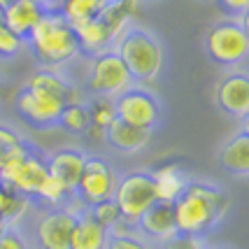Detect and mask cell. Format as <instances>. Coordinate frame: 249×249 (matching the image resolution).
<instances>
[{
  "mask_svg": "<svg viewBox=\"0 0 249 249\" xmlns=\"http://www.w3.org/2000/svg\"><path fill=\"white\" fill-rule=\"evenodd\" d=\"M177 231L182 235L205 238L224 221L231 198L221 189L205 182H189L179 198L173 203Z\"/></svg>",
  "mask_w": 249,
  "mask_h": 249,
  "instance_id": "obj_1",
  "label": "cell"
},
{
  "mask_svg": "<svg viewBox=\"0 0 249 249\" xmlns=\"http://www.w3.org/2000/svg\"><path fill=\"white\" fill-rule=\"evenodd\" d=\"M26 47L33 52L40 68H52V70H61L82 54L75 28L58 12L44 14L26 37Z\"/></svg>",
  "mask_w": 249,
  "mask_h": 249,
  "instance_id": "obj_2",
  "label": "cell"
},
{
  "mask_svg": "<svg viewBox=\"0 0 249 249\" xmlns=\"http://www.w3.org/2000/svg\"><path fill=\"white\" fill-rule=\"evenodd\" d=\"M112 49L119 54L124 65L128 68L133 82L152 84L161 77L165 54H163V44L152 31L140 28V26H128L117 37Z\"/></svg>",
  "mask_w": 249,
  "mask_h": 249,
  "instance_id": "obj_3",
  "label": "cell"
},
{
  "mask_svg": "<svg viewBox=\"0 0 249 249\" xmlns=\"http://www.w3.org/2000/svg\"><path fill=\"white\" fill-rule=\"evenodd\" d=\"M47 175V156L33 149L26 140L10 149L0 163V184L21 196H28L31 200Z\"/></svg>",
  "mask_w": 249,
  "mask_h": 249,
  "instance_id": "obj_4",
  "label": "cell"
},
{
  "mask_svg": "<svg viewBox=\"0 0 249 249\" xmlns=\"http://www.w3.org/2000/svg\"><path fill=\"white\" fill-rule=\"evenodd\" d=\"M135 87L128 68L124 65L114 49H105L100 54L91 56L87 72V89L96 98H119L124 91Z\"/></svg>",
  "mask_w": 249,
  "mask_h": 249,
  "instance_id": "obj_5",
  "label": "cell"
},
{
  "mask_svg": "<svg viewBox=\"0 0 249 249\" xmlns=\"http://www.w3.org/2000/svg\"><path fill=\"white\" fill-rule=\"evenodd\" d=\"M205 52L221 68H235L249 58V33L238 19L219 21L205 33Z\"/></svg>",
  "mask_w": 249,
  "mask_h": 249,
  "instance_id": "obj_6",
  "label": "cell"
},
{
  "mask_svg": "<svg viewBox=\"0 0 249 249\" xmlns=\"http://www.w3.org/2000/svg\"><path fill=\"white\" fill-rule=\"evenodd\" d=\"M112 200L119 207L121 219H126L128 224L135 226V221L140 219L142 212L159 200L152 173L149 170H133V173L121 175Z\"/></svg>",
  "mask_w": 249,
  "mask_h": 249,
  "instance_id": "obj_7",
  "label": "cell"
},
{
  "mask_svg": "<svg viewBox=\"0 0 249 249\" xmlns=\"http://www.w3.org/2000/svg\"><path fill=\"white\" fill-rule=\"evenodd\" d=\"M117 182H119V175L112 163L100 156H89L82 177L77 182L75 200L82 207H93L103 200H109L114 198Z\"/></svg>",
  "mask_w": 249,
  "mask_h": 249,
  "instance_id": "obj_8",
  "label": "cell"
},
{
  "mask_svg": "<svg viewBox=\"0 0 249 249\" xmlns=\"http://www.w3.org/2000/svg\"><path fill=\"white\" fill-rule=\"evenodd\" d=\"M117 119L144 130H154L161 121V103L152 91L142 87H130L119 98H114Z\"/></svg>",
  "mask_w": 249,
  "mask_h": 249,
  "instance_id": "obj_9",
  "label": "cell"
},
{
  "mask_svg": "<svg viewBox=\"0 0 249 249\" xmlns=\"http://www.w3.org/2000/svg\"><path fill=\"white\" fill-rule=\"evenodd\" d=\"M14 107H17V114L28 126H33V128H52V126H58V117L63 112L65 103L49 96V93L23 87L14 98Z\"/></svg>",
  "mask_w": 249,
  "mask_h": 249,
  "instance_id": "obj_10",
  "label": "cell"
},
{
  "mask_svg": "<svg viewBox=\"0 0 249 249\" xmlns=\"http://www.w3.org/2000/svg\"><path fill=\"white\" fill-rule=\"evenodd\" d=\"M75 221L77 214L68 207L44 210L33 228L35 249H70Z\"/></svg>",
  "mask_w": 249,
  "mask_h": 249,
  "instance_id": "obj_11",
  "label": "cell"
},
{
  "mask_svg": "<svg viewBox=\"0 0 249 249\" xmlns=\"http://www.w3.org/2000/svg\"><path fill=\"white\" fill-rule=\"evenodd\" d=\"M214 100L217 107L233 119L240 121L245 114H249V72L245 70L226 72L214 87Z\"/></svg>",
  "mask_w": 249,
  "mask_h": 249,
  "instance_id": "obj_12",
  "label": "cell"
},
{
  "mask_svg": "<svg viewBox=\"0 0 249 249\" xmlns=\"http://www.w3.org/2000/svg\"><path fill=\"white\" fill-rule=\"evenodd\" d=\"M135 228L142 233V238L154 240V242H168L173 240L177 231V219H175V207L168 200H156L152 207H147L135 221Z\"/></svg>",
  "mask_w": 249,
  "mask_h": 249,
  "instance_id": "obj_13",
  "label": "cell"
},
{
  "mask_svg": "<svg viewBox=\"0 0 249 249\" xmlns=\"http://www.w3.org/2000/svg\"><path fill=\"white\" fill-rule=\"evenodd\" d=\"M89 154L82 152L79 147H61L47 156V173L56 177L61 184H65L68 191L75 194L77 182L82 177V170L87 165Z\"/></svg>",
  "mask_w": 249,
  "mask_h": 249,
  "instance_id": "obj_14",
  "label": "cell"
},
{
  "mask_svg": "<svg viewBox=\"0 0 249 249\" xmlns=\"http://www.w3.org/2000/svg\"><path fill=\"white\" fill-rule=\"evenodd\" d=\"M23 87L35 89V91H42V93H49V96L63 100L65 105L70 103H84V96L77 87L75 82H70L68 77L61 72V70H52V68H37Z\"/></svg>",
  "mask_w": 249,
  "mask_h": 249,
  "instance_id": "obj_15",
  "label": "cell"
},
{
  "mask_svg": "<svg viewBox=\"0 0 249 249\" xmlns=\"http://www.w3.org/2000/svg\"><path fill=\"white\" fill-rule=\"evenodd\" d=\"M47 12L49 10H47L44 0H12L2 10V21L10 31H14L19 37L26 40Z\"/></svg>",
  "mask_w": 249,
  "mask_h": 249,
  "instance_id": "obj_16",
  "label": "cell"
},
{
  "mask_svg": "<svg viewBox=\"0 0 249 249\" xmlns=\"http://www.w3.org/2000/svg\"><path fill=\"white\" fill-rule=\"evenodd\" d=\"M149 140H152V130L130 126V124H126L121 119H114L107 126V130H105V142L124 154L142 152L149 144Z\"/></svg>",
  "mask_w": 249,
  "mask_h": 249,
  "instance_id": "obj_17",
  "label": "cell"
},
{
  "mask_svg": "<svg viewBox=\"0 0 249 249\" xmlns=\"http://www.w3.org/2000/svg\"><path fill=\"white\" fill-rule=\"evenodd\" d=\"M219 165L231 175L247 177L249 175V135L247 133H235L233 138H228L217 156Z\"/></svg>",
  "mask_w": 249,
  "mask_h": 249,
  "instance_id": "obj_18",
  "label": "cell"
},
{
  "mask_svg": "<svg viewBox=\"0 0 249 249\" xmlns=\"http://www.w3.org/2000/svg\"><path fill=\"white\" fill-rule=\"evenodd\" d=\"M109 231L96 224L89 210L79 212L72 228V238H70V249H107Z\"/></svg>",
  "mask_w": 249,
  "mask_h": 249,
  "instance_id": "obj_19",
  "label": "cell"
},
{
  "mask_svg": "<svg viewBox=\"0 0 249 249\" xmlns=\"http://www.w3.org/2000/svg\"><path fill=\"white\" fill-rule=\"evenodd\" d=\"M75 35H77V42H79V52L87 56H96L105 49H112L114 47V40L109 31L105 28V23L100 19H89V21L75 23Z\"/></svg>",
  "mask_w": 249,
  "mask_h": 249,
  "instance_id": "obj_20",
  "label": "cell"
},
{
  "mask_svg": "<svg viewBox=\"0 0 249 249\" xmlns=\"http://www.w3.org/2000/svg\"><path fill=\"white\" fill-rule=\"evenodd\" d=\"M154 177V184H156V194H159V200H168V203H175L179 194L184 191V186L189 184L184 170L179 163H163L159 168L149 170Z\"/></svg>",
  "mask_w": 249,
  "mask_h": 249,
  "instance_id": "obj_21",
  "label": "cell"
},
{
  "mask_svg": "<svg viewBox=\"0 0 249 249\" xmlns=\"http://www.w3.org/2000/svg\"><path fill=\"white\" fill-rule=\"evenodd\" d=\"M140 12V0H109L107 7L100 12V21L105 23V28L109 31L112 40L117 42L121 33L130 26V21L138 17Z\"/></svg>",
  "mask_w": 249,
  "mask_h": 249,
  "instance_id": "obj_22",
  "label": "cell"
},
{
  "mask_svg": "<svg viewBox=\"0 0 249 249\" xmlns=\"http://www.w3.org/2000/svg\"><path fill=\"white\" fill-rule=\"evenodd\" d=\"M33 200L28 196H21L17 191L7 189L5 184H0V219L7 221V226L17 228L21 224V219L31 212Z\"/></svg>",
  "mask_w": 249,
  "mask_h": 249,
  "instance_id": "obj_23",
  "label": "cell"
},
{
  "mask_svg": "<svg viewBox=\"0 0 249 249\" xmlns=\"http://www.w3.org/2000/svg\"><path fill=\"white\" fill-rule=\"evenodd\" d=\"M107 2L109 0H58L56 12L70 26H75V23H82V21L100 17V12L107 7Z\"/></svg>",
  "mask_w": 249,
  "mask_h": 249,
  "instance_id": "obj_24",
  "label": "cell"
},
{
  "mask_svg": "<svg viewBox=\"0 0 249 249\" xmlns=\"http://www.w3.org/2000/svg\"><path fill=\"white\" fill-rule=\"evenodd\" d=\"M72 191H68L65 184H61L56 177L47 175L42 179V184L37 186V191L33 196L35 203H40L44 210H56V207H65L70 200H72Z\"/></svg>",
  "mask_w": 249,
  "mask_h": 249,
  "instance_id": "obj_25",
  "label": "cell"
},
{
  "mask_svg": "<svg viewBox=\"0 0 249 249\" xmlns=\"http://www.w3.org/2000/svg\"><path fill=\"white\" fill-rule=\"evenodd\" d=\"M89 105V119H91V126L84 135H98L105 140V130L112 121L117 119V109H114V100L112 98H96L87 103Z\"/></svg>",
  "mask_w": 249,
  "mask_h": 249,
  "instance_id": "obj_26",
  "label": "cell"
},
{
  "mask_svg": "<svg viewBox=\"0 0 249 249\" xmlns=\"http://www.w3.org/2000/svg\"><path fill=\"white\" fill-rule=\"evenodd\" d=\"M58 126L70 133V135H84L91 126V119H89V105L87 103H70L65 105L61 117H58Z\"/></svg>",
  "mask_w": 249,
  "mask_h": 249,
  "instance_id": "obj_27",
  "label": "cell"
},
{
  "mask_svg": "<svg viewBox=\"0 0 249 249\" xmlns=\"http://www.w3.org/2000/svg\"><path fill=\"white\" fill-rule=\"evenodd\" d=\"M89 210V214H91V219L96 221V224H100L103 228H112L117 221L121 219V212H119V207H117V203L109 198V200H103V203H98V205L93 207H87Z\"/></svg>",
  "mask_w": 249,
  "mask_h": 249,
  "instance_id": "obj_28",
  "label": "cell"
},
{
  "mask_svg": "<svg viewBox=\"0 0 249 249\" xmlns=\"http://www.w3.org/2000/svg\"><path fill=\"white\" fill-rule=\"evenodd\" d=\"M23 47H26V40L2 23L0 26V58H14L17 54H21Z\"/></svg>",
  "mask_w": 249,
  "mask_h": 249,
  "instance_id": "obj_29",
  "label": "cell"
},
{
  "mask_svg": "<svg viewBox=\"0 0 249 249\" xmlns=\"http://www.w3.org/2000/svg\"><path fill=\"white\" fill-rule=\"evenodd\" d=\"M161 249H207L205 240L203 238H196V235H182L177 233L173 240L163 242Z\"/></svg>",
  "mask_w": 249,
  "mask_h": 249,
  "instance_id": "obj_30",
  "label": "cell"
},
{
  "mask_svg": "<svg viewBox=\"0 0 249 249\" xmlns=\"http://www.w3.org/2000/svg\"><path fill=\"white\" fill-rule=\"evenodd\" d=\"M107 249H154L149 242L140 235H128V238H109Z\"/></svg>",
  "mask_w": 249,
  "mask_h": 249,
  "instance_id": "obj_31",
  "label": "cell"
},
{
  "mask_svg": "<svg viewBox=\"0 0 249 249\" xmlns=\"http://www.w3.org/2000/svg\"><path fill=\"white\" fill-rule=\"evenodd\" d=\"M23 138L17 133V130H12L10 126H0V163L5 159V154L14 149L17 144H21Z\"/></svg>",
  "mask_w": 249,
  "mask_h": 249,
  "instance_id": "obj_32",
  "label": "cell"
},
{
  "mask_svg": "<svg viewBox=\"0 0 249 249\" xmlns=\"http://www.w3.org/2000/svg\"><path fill=\"white\" fill-rule=\"evenodd\" d=\"M219 5H221L226 12L235 14L238 19L245 14V12H249V0H219Z\"/></svg>",
  "mask_w": 249,
  "mask_h": 249,
  "instance_id": "obj_33",
  "label": "cell"
},
{
  "mask_svg": "<svg viewBox=\"0 0 249 249\" xmlns=\"http://www.w3.org/2000/svg\"><path fill=\"white\" fill-rule=\"evenodd\" d=\"M240 130H242V133H247V135H249V114H245V117L240 119Z\"/></svg>",
  "mask_w": 249,
  "mask_h": 249,
  "instance_id": "obj_34",
  "label": "cell"
},
{
  "mask_svg": "<svg viewBox=\"0 0 249 249\" xmlns=\"http://www.w3.org/2000/svg\"><path fill=\"white\" fill-rule=\"evenodd\" d=\"M238 21L242 23V28H245V31L249 33V12H245V14H242V17H240Z\"/></svg>",
  "mask_w": 249,
  "mask_h": 249,
  "instance_id": "obj_35",
  "label": "cell"
},
{
  "mask_svg": "<svg viewBox=\"0 0 249 249\" xmlns=\"http://www.w3.org/2000/svg\"><path fill=\"white\" fill-rule=\"evenodd\" d=\"M44 5H47V10H49V12H56V7H58V0H44Z\"/></svg>",
  "mask_w": 249,
  "mask_h": 249,
  "instance_id": "obj_36",
  "label": "cell"
},
{
  "mask_svg": "<svg viewBox=\"0 0 249 249\" xmlns=\"http://www.w3.org/2000/svg\"><path fill=\"white\" fill-rule=\"evenodd\" d=\"M7 221H2V219H0V238H2V235H5V231H7Z\"/></svg>",
  "mask_w": 249,
  "mask_h": 249,
  "instance_id": "obj_37",
  "label": "cell"
},
{
  "mask_svg": "<svg viewBox=\"0 0 249 249\" xmlns=\"http://www.w3.org/2000/svg\"><path fill=\"white\" fill-rule=\"evenodd\" d=\"M2 98H5V84H2V79H0V105H2Z\"/></svg>",
  "mask_w": 249,
  "mask_h": 249,
  "instance_id": "obj_38",
  "label": "cell"
},
{
  "mask_svg": "<svg viewBox=\"0 0 249 249\" xmlns=\"http://www.w3.org/2000/svg\"><path fill=\"white\" fill-rule=\"evenodd\" d=\"M10 2H12V0H0V10H5V7H7Z\"/></svg>",
  "mask_w": 249,
  "mask_h": 249,
  "instance_id": "obj_39",
  "label": "cell"
},
{
  "mask_svg": "<svg viewBox=\"0 0 249 249\" xmlns=\"http://www.w3.org/2000/svg\"><path fill=\"white\" fill-rule=\"evenodd\" d=\"M2 23H5V21H2V10H0V26H2Z\"/></svg>",
  "mask_w": 249,
  "mask_h": 249,
  "instance_id": "obj_40",
  "label": "cell"
}]
</instances>
